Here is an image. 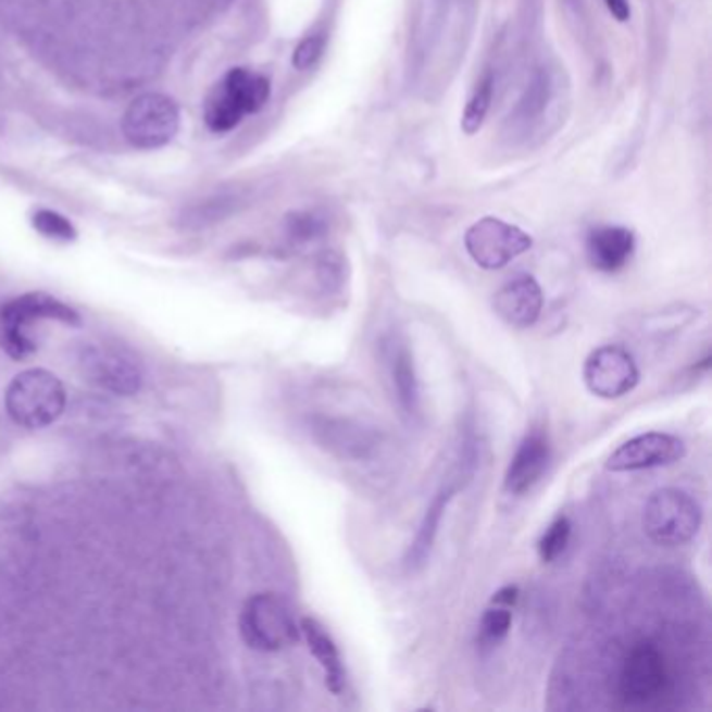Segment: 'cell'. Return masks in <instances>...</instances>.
<instances>
[{"label": "cell", "instance_id": "cell-1", "mask_svg": "<svg viewBox=\"0 0 712 712\" xmlns=\"http://www.w3.org/2000/svg\"><path fill=\"white\" fill-rule=\"evenodd\" d=\"M675 686L673 666L654 641H637L621 662L616 696L627 709H654L671 698Z\"/></svg>", "mask_w": 712, "mask_h": 712}, {"label": "cell", "instance_id": "cell-2", "mask_svg": "<svg viewBox=\"0 0 712 712\" xmlns=\"http://www.w3.org/2000/svg\"><path fill=\"white\" fill-rule=\"evenodd\" d=\"M40 320H54L78 328L82 317L74 308L49 292H26L0 305V349L13 360H26L38 345L29 337V326Z\"/></svg>", "mask_w": 712, "mask_h": 712}, {"label": "cell", "instance_id": "cell-3", "mask_svg": "<svg viewBox=\"0 0 712 712\" xmlns=\"http://www.w3.org/2000/svg\"><path fill=\"white\" fill-rule=\"evenodd\" d=\"M67 394L53 372L29 369L20 372L4 391V408L11 421L29 430L57 423L65 412Z\"/></svg>", "mask_w": 712, "mask_h": 712}, {"label": "cell", "instance_id": "cell-4", "mask_svg": "<svg viewBox=\"0 0 712 712\" xmlns=\"http://www.w3.org/2000/svg\"><path fill=\"white\" fill-rule=\"evenodd\" d=\"M238 629L242 641L258 652L287 650L301 637L292 608L276 594L251 596L240 610Z\"/></svg>", "mask_w": 712, "mask_h": 712}, {"label": "cell", "instance_id": "cell-5", "mask_svg": "<svg viewBox=\"0 0 712 712\" xmlns=\"http://www.w3.org/2000/svg\"><path fill=\"white\" fill-rule=\"evenodd\" d=\"M641 525L659 546H686L702 527V508L684 489L664 487L646 501Z\"/></svg>", "mask_w": 712, "mask_h": 712}, {"label": "cell", "instance_id": "cell-6", "mask_svg": "<svg viewBox=\"0 0 712 712\" xmlns=\"http://www.w3.org/2000/svg\"><path fill=\"white\" fill-rule=\"evenodd\" d=\"M270 99V79L249 70H230L205 101V124L212 133H230Z\"/></svg>", "mask_w": 712, "mask_h": 712}, {"label": "cell", "instance_id": "cell-7", "mask_svg": "<svg viewBox=\"0 0 712 712\" xmlns=\"http://www.w3.org/2000/svg\"><path fill=\"white\" fill-rule=\"evenodd\" d=\"M78 369L90 385L111 396L130 397L140 391L145 374L133 353L109 345H82Z\"/></svg>", "mask_w": 712, "mask_h": 712}, {"label": "cell", "instance_id": "cell-8", "mask_svg": "<svg viewBox=\"0 0 712 712\" xmlns=\"http://www.w3.org/2000/svg\"><path fill=\"white\" fill-rule=\"evenodd\" d=\"M476 460H478V455H476L475 446L464 444L455 473H453V476H449L448 485H441V489L435 494V498L428 503L419 533H416V537H414V541H412V546H410V550L405 554V569L410 573H419L426 566L428 558L433 554V548H435V541H437V535H439V528L444 523V516L448 512L449 503L455 498V494L460 489H464V485L475 475Z\"/></svg>", "mask_w": 712, "mask_h": 712}, {"label": "cell", "instance_id": "cell-9", "mask_svg": "<svg viewBox=\"0 0 712 712\" xmlns=\"http://www.w3.org/2000/svg\"><path fill=\"white\" fill-rule=\"evenodd\" d=\"M180 126L176 103L159 92H147L130 103L124 113L122 130L136 149H159L167 145Z\"/></svg>", "mask_w": 712, "mask_h": 712}, {"label": "cell", "instance_id": "cell-10", "mask_svg": "<svg viewBox=\"0 0 712 712\" xmlns=\"http://www.w3.org/2000/svg\"><path fill=\"white\" fill-rule=\"evenodd\" d=\"M464 245L476 265L500 270L527 253L533 247V238L500 217H483L466 230Z\"/></svg>", "mask_w": 712, "mask_h": 712}, {"label": "cell", "instance_id": "cell-11", "mask_svg": "<svg viewBox=\"0 0 712 712\" xmlns=\"http://www.w3.org/2000/svg\"><path fill=\"white\" fill-rule=\"evenodd\" d=\"M583 380L596 397L621 399L639 385V369L623 345H602L587 355Z\"/></svg>", "mask_w": 712, "mask_h": 712}, {"label": "cell", "instance_id": "cell-12", "mask_svg": "<svg viewBox=\"0 0 712 712\" xmlns=\"http://www.w3.org/2000/svg\"><path fill=\"white\" fill-rule=\"evenodd\" d=\"M380 360L401 414L410 421L419 419L423 410V394L410 345L397 333L387 335L380 341Z\"/></svg>", "mask_w": 712, "mask_h": 712}, {"label": "cell", "instance_id": "cell-13", "mask_svg": "<svg viewBox=\"0 0 712 712\" xmlns=\"http://www.w3.org/2000/svg\"><path fill=\"white\" fill-rule=\"evenodd\" d=\"M684 439L669 433H644L612 451L607 469L612 473H635L669 466L686 458Z\"/></svg>", "mask_w": 712, "mask_h": 712}, {"label": "cell", "instance_id": "cell-14", "mask_svg": "<svg viewBox=\"0 0 712 712\" xmlns=\"http://www.w3.org/2000/svg\"><path fill=\"white\" fill-rule=\"evenodd\" d=\"M552 458L550 437L544 428H533L523 437L503 476V489L512 496H525L546 473Z\"/></svg>", "mask_w": 712, "mask_h": 712}, {"label": "cell", "instance_id": "cell-15", "mask_svg": "<svg viewBox=\"0 0 712 712\" xmlns=\"http://www.w3.org/2000/svg\"><path fill=\"white\" fill-rule=\"evenodd\" d=\"M494 310L508 326L528 328L544 312V290L533 276H519L496 292Z\"/></svg>", "mask_w": 712, "mask_h": 712}, {"label": "cell", "instance_id": "cell-16", "mask_svg": "<svg viewBox=\"0 0 712 712\" xmlns=\"http://www.w3.org/2000/svg\"><path fill=\"white\" fill-rule=\"evenodd\" d=\"M635 237L623 226H602L587 237V258L591 265L604 274H614L632 262Z\"/></svg>", "mask_w": 712, "mask_h": 712}, {"label": "cell", "instance_id": "cell-17", "mask_svg": "<svg viewBox=\"0 0 712 712\" xmlns=\"http://www.w3.org/2000/svg\"><path fill=\"white\" fill-rule=\"evenodd\" d=\"M299 627H301L303 639L308 641L310 652L314 654V659L317 660V664L324 673V686L330 694L341 696L347 686V673H345L343 659H341V652H339L335 639L326 632V627L312 616H303Z\"/></svg>", "mask_w": 712, "mask_h": 712}, {"label": "cell", "instance_id": "cell-18", "mask_svg": "<svg viewBox=\"0 0 712 712\" xmlns=\"http://www.w3.org/2000/svg\"><path fill=\"white\" fill-rule=\"evenodd\" d=\"M322 437V444H326L328 448L341 455H351V458H366L372 448L376 446L374 437L370 435L369 430L360 428V426H347L345 423H330V421H322L320 426H316Z\"/></svg>", "mask_w": 712, "mask_h": 712}, {"label": "cell", "instance_id": "cell-19", "mask_svg": "<svg viewBox=\"0 0 712 712\" xmlns=\"http://www.w3.org/2000/svg\"><path fill=\"white\" fill-rule=\"evenodd\" d=\"M512 629V608L491 607L485 610L480 625H478V635H476V644L483 652L496 650L501 641L508 637Z\"/></svg>", "mask_w": 712, "mask_h": 712}, {"label": "cell", "instance_id": "cell-20", "mask_svg": "<svg viewBox=\"0 0 712 712\" xmlns=\"http://www.w3.org/2000/svg\"><path fill=\"white\" fill-rule=\"evenodd\" d=\"M548 101H550V76H548V72L539 70L530 79L523 99L516 105L514 122H519V124L535 122L546 111Z\"/></svg>", "mask_w": 712, "mask_h": 712}, {"label": "cell", "instance_id": "cell-21", "mask_svg": "<svg viewBox=\"0 0 712 712\" xmlns=\"http://www.w3.org/2000/svg\"><path fill=\"white\" fill-rule=\"evenodd\" d=\"M491 97H494V74L487 72L483 78L478 79V84L466 103L464 115H462V130L466 134H476L480 130L487 111L491 105Z\"/></svg>", "mask_w": 712, "mask_h": 712}, {"label": "cell", "instance_id": "cell-22", "mask_svg": "<svg viewBox=\"0 0 712 712\" xmlns=\"http://www.w3.org/2000/svg\"><path fill=\"white\" fill-rule=\"evenodd\" d=\"M571 535H573V523L566 514H558L554 521L550 523V527L544 530V535L539 537L537 544V552L541 562L550 564L558 560L560 555L566 552L569 544H571Z\"/></svg>", "mask_w": 712, "mask_h": 712}, {"label": "cell", "instance_id": "cell-23", "mask_svg": "<svg viewBox=\"0 0 712 712\" xmlns=\"http://www.w3.org/2000/svg\"><path fill=\"white\" fill-rule=\"evenodd\" d=\"M32 224L42 237L61 240V242H72L78 237L76 226L65 215L53 212V210H38L32 217Z\"/></svg>", "mask_w": 712, "mask_h": 712}, {"label": "cell", "instance_id": "cell-24", "mask_svg": "<svg viewBox=\"0 0 712 712\" xmlns=\"http://www.w3.org/2000/svg\"><path fill=\"white\" fill-rule=\"evenodd\" d=\"M324 45H326V40H324L322 34H314V36L303 38V40L297 45L295 53H292V65H295L299 72L310 70L312 65H316L317 59H320L322 53H324Z\"/></svg>", "mask_w": 712, "mask_h": 712}, {"label": "cell", "instance_id": "cell-25", "mask_svg": "<svg viewBox=\"0 0 712 712\" xmlns=\"http://www.w3.org/2000/svg\"><path fill=\"white\" fill-rule=\"evenodd\" d=\"M326 230L324 222L312 215V213H295L289 220V235L295 240H314V238L322 237Z\"/></svg>", "mask_w": 712, "mask_h": 712}, {"label": "cell", "instance_id": "cell-26", "mask_svg": "<svg viewBox=\"0 0 712 712\" xmlns=\"http://www.w3.org/2000/svg\"><path fill=\"white\" fill-rule=\"evenodd\" d=\"M317 270H320V278H322V283H324L326 287H335V285H339L341 278H343V265H341V260H339L337 255H333V253H326V255L320 260Z\"/></svg>", "mask_w": 712, "mask_h": 712}, {"label": "cell", "instance_id": "cell-27", "mask_svg": "<svg viewBox=\"0 0 712 712\" xmlns=\"http://www.w3.org/2000/svg\"><path fill=\"white\" fill-rule=\"evenodd\" d=\"M519 598H521V589H519V585H505V587H501L498 594H494L491 604L514 608L516 607V602H519Z\"/></svg>", "mask_w": 712, "mask_h": 712}, {"label": "cell", "instance_id": "cell-28", "mask_svg": "<svg viewBox=\"0 0 712 712\" xmlns=\"http://www.w3.org/2000/svg\"><path fill=\"white\" fill-rule=\"evenodd\" d=\"M607 2L608 11L619 20V22H627L632 17V7L629 0H604Z\"/></svg>", "mask_w": 712, "mask_h": 712}]
</instances>
